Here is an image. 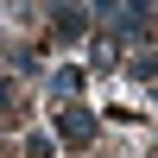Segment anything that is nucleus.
Wrapping results in <instances>:
<instances>
[{
  "instance_id": "nucleus-1",
  "label": "nucleus",
  "mask_w": 158,
  "mask_h": 158,
  "mask_svg": "<svg viewBox=\"0 0 158 158\" xmlns=\"http://www.w3.org/2000/svg\"><path fill=\"white\" fill-rule=\"evenodd\" d=\"M101 13H108L120 32H146L152 13H158V0H101Z\"/></svg>"
},
{
  "instance_id": "nucleus-2",
  "label": "nucleus",
  "mask_w": 158,
  "mask_h": 158,
  "mask_svg": "<svg viewBox=\"0 0 158 158\" xmlns=\"http://www.w3.org/2000/svg\"><path fill=\"white\" fill-rule=\"evenodd\" d=\"M57 133L70 139V146H89V139H95V114L89 108H63L57 114Z\"/></svg>"
},
{
  "instance_id": "nucleus-3",
  "label": "nucleus",
  "mask_w": 158,
  "mask_h": 158,
  "mask_svg": "<svg viewBox=\"0 0 158 158\" xmlns=\"http://www.w3.org/2000/svg\"><path fill=\"white\" fill-rule=\"evenodd\" d=\"M0 108H13V82H0Z\"/></svg>"
}]
</instances>
